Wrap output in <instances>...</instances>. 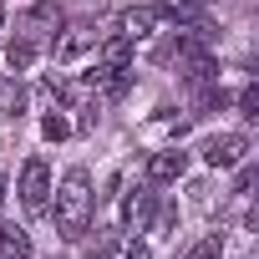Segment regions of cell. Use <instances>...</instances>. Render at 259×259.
I'll list each match as a JSON object with an SVG mask.
<instances>
[{
	"label": "cell",
	"instance_id": "cell-15",
	"mask_svg": "<svg viewBox=\"0 0 259 259\" xmlns=\"http://www.w3.org/2000/svg\"><path fill=\"white\" fill-rule=\"evenodd\" d=\"M122 259H153V254H148V244H127V254H122Z\"/></svg>",
	"mask_w": 259,
	"mask_h": 259
},
{
	"label": "cell",
	"instance_id": "cell-1",
	"mask_svg": "<svg viewBox=\"0 0 259 259\" xmlns=\"http://www.w3.org/2000/svg\"><path fill=\"white\" fill-rule=\"evenodd\" d=\"M56 203H51V219L61 229V239H81L87 224H92V208H97V193H92V173L87 168H66V178L51 188Z\"/></svg>",
	"mask_w": 259,
	"mask_h": 259
},
{
	"label": "cell",
	"instance_id": "cell-5",
	"mask_svg": "<svg viewBox=\"0 0 259 259\" xmlns=\"http://www.w3.org/2000/svg\"><path fill=\"white\" fill-rule=\"evenodd\" d=\"M87 46H97V31H87V26H61V31L51 36V56H56V66L76 61Z\"/></svg>",
	"mask_w": 259,
	"mask_h": 259
},
{
	"label": "cell",
	"instance_id": "cell-6",
	"mask_svg": "<svg viewBox=\"0 0 259 259\" xmlns=\"http://www.w3.org/2000/svg\"><path fill=\"white\" fill-rule=\"evenodd\" d=\"M183 173H188V153H178V148L148 158V183H153V188H168V183H178Z\"/></svg>",
	"mask_w": 259,
	"mask_h": 259
},
{
	"label": "cell",
	"instance_id": "cell-2",
	"mask_svg": "<svg viewBox=\"0 0 259 259\" xmlns=\"http://www.w3.org/2000/svg\"><path fill=\"white\" fill-rule=\"evenodd\" d=\"M21 203H26V213H41L51 203V163L46 158H26V168H21Z\"/></svg>",
	"mask_w": 259,
	"mask_h": 259
},
{
	"label": "cell",
	"instance_id": "cell-11",
	"mask_svg": "<svg viewBox=\"0 0 259 259\" xmlns=\"http://www.w3.org/2000/svg\"><path fill=\"white\" fill-rule=\"evenodd\" d=\"M21 102H26V87H21V81L6 71V76H0V112L11 117V112H21Z\"/></svg>",
	"mask_w": 259,
	"mask_h": 259
},
{
	"label": "cell",
	"instance_id": "cell-4",
	"mask_svg": "<svg viewBox=\"0 0 259 259\" xmlns=\"http://www.w3.org/2000/svg\"><path fill=\"white\" fill-rule=\"evenodd\" d=\"M244 158H249V138L244 133H219V138L203 143V163L208 168H239Z\"/></svg>",
	"mask_w": 259,
	"mask_h": 259
},
{
	"label": "cell",
	"instance_id": "cell-10",
	"mask_svg": "<svg viewBox=\"0 0 259 259\" xmlns=\"http://www.w3.org/2000/svg\"><path fill=\"white\" fill-rule=\"evenodd\" d=\"M31 61H36V41H26V36H16V41L6 46V66H11L16 76H21V71L31 66Z\"/></svg>",
	"mask_w": 259,
	"mask_h": 259
},
{
	"label": "cell",
	"instance_id": "cell-17",
	"mask_svg": "<svg viewBox=\"0 0 259 259\" xmlns=\"http://www.w3.org/2000/svg\"><path fill=\"white\" fill-rule=\"evenodd\" d=\"M0 26H6V6H0Z\"/></svg>",
	"mask_w": 259,
	"mask_h": 259
},
{
	"label": "cell",
	"instance_id": "cell-3",
	"mask_svg": "<svg viewBox=\"0 0 259 259\" xmlns=\"http://www.w3.org/2000/svg\"><path fill=\"white\" fill-rule=\"evenodd\" d=\"M61 26H66V11L56 6V0H36V6L21 16V36H26V41H36V46H41V41H51Z\"/></svg>",
	"mask_w": 259,
	"mask_h": 259
},
{
	"label": "cell",
	"instance_id": "cell-8",
	"mask_svg": "<svg viewBox=\"0 0 259 259\" xmlns=\"http://www.w3.org/2000/svg\"><path fill=\"white\" fill-rule=\"evenodd\" d=\"M0 259H31V234L16 219H0Z\"/></svg>",
	"mask_w": 259,
	"mask_h": 259
},
{
	"label": "cell",
	"instance_id": "cell-16",
	"mask_svg": "<svg viewBox=\"0 0 259 259\" xmlns=\"http://www.w3.org/2000/svg\"><path fill=\"white\" fill-rule=\"evenodd\" d=\"M0 198H6V173H0Z\"/></svg>",
	"mask_w": 259,
	"mask_h": 259
},
{
	"label": "cell",
	"instance_id": "cell-9",
	"mask_svg": "<svg viewBox=\"0 0 259 259\" xmlns=\"http://www.w3.org/2000/svg\"><path fill=\"white\" fill-rule=\"evenodd\" d=\"M97 66H112V71H117V66H133V41L112 31V36L97 46Z\"/></svg>",
	"mask_w": 259,
	"mask_h": 259
},
{
	"label": "cell",
	"instance_id": "cell-14",
	"mask_svg": "<svg viewBox=\"0 0 259 259\" xmlns=\"http://www.w3.org/2000/svg\"><path fill=\"white\" fill-rule=\"evenodd\" d=\"M188 259H224V239H219V234H208V239H203Z\"/></svg>",
	"mask_w": 259,
	"mask_h": 259
},
{
	"label": "cell",
	"instance_id": "cell-13",
	"mask_svg": "<svg viewBox=\"0 0 259 259\" xmlns=\"http://www.w3.org/2000/svg\"><path fill=\"white\" fill-rule=\"evenodd\" d=\"M239 117H259V87L254 81L239 87Z\"/></svg>",
	"mask_w": 259,
	"mask_h": 259
},
{
	"label": "cell",
	"instance_id": "cell-12",
	"mask_svg": "<svg viewBox=\"0 0 259 259\" xmlns=\"http://www.w3.org/2000/svg\"><path fill=\"white\" fill-rule=\"evenodd\" d=\"M41 133H46V138H51V143H61V138H66V133H71V122H66V117H61V112H46V117H41Z\"/></svg>",
	"mask_w": 259,
	"mask_h": 259
},
{
	"label": "cell",
	"instance_id": "cell-7",
	"mask_svg": "<svg viewBox=\"0 0 259 259\" xmlns=\"http://www.w3.org/2000/svg\"><path fill=\"white\" fill-rule=\"evenodd\" d=\"M158 21H163V16H158L153 6H138V11H122V16H117V36H127V41L138 46V41H148V36L158 31Z\"/></svg>",
	"mask_w": 259,
	"mask_h": 259
}]
</instances>
